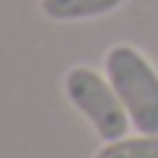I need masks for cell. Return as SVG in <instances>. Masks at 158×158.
Instances as JSON below:
<instances>
[{
	"label": "cell",
	"mask_w": 158,
	"mask_h": 158,
	"mask_svg": "<svg viewBox=\"0 0 158 158\" xmlns=\"http://www.w3.org/2000/svg\"><path fill=\"white\" fill-rule=\"evenodd\" d=\"M103 74L119 94L135 132H158V68L135 45L106 48Z\"/></svg>",
	"instance_id": "cell-1"
},
{
	"label": "cell",
	"mask_w": 158,
	"mask_h": 158,
	"mask_svg": "<svg viewBox=\"0 0 158 158\" xmlns=\"http://www.w3.org/2000/svg\"><path fill=\"white\" fill-rule=\"evenodd\" d=\"M61 87H64L68 103L90 123V129L100 135V142H113V139L129 135L132 119H129L123 100L113 90L106 74H100L90 64H71L61 77Z\"/></svg>",
	"instance_id": "cell-2"
},
{
	"label": "cell",
	"mask_w": 158,
	"mask_h": 158,
	"mask_svg": "<svg viewBox=\"0 0 158 158\" xmlns=\"http://www.w3.org/2000/svg\"><path fill=\"white\" fill-rule=\"evenodd\" d=\"M126 0H39V10L55 23H84L119 10Z\"/></svg>",
	"instance_id": "cell-3"
},
{
	"label": "cell",
	"mask_w": 158,
	"mask_h": 158,
	"mask_svg": "<svg viewBox=\"0 0 158 158\" xmlns=\"http://www.w3.org/2000/svg\"><path fill=\"white\" fill-rule=\"evenodd\" d=\"M94 158H158V132H135L103 142Z\"/></svg>",
	"instance_id": "cell-4"
}]
</instances>
